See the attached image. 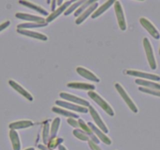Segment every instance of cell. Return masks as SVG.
Here are the masks:
<instances>
[{"instance_id":"d6a6232c","label":"cell","mask_w":160,"mask_h":150,"mask_svg":"<svg viewBox=\"0 0 160 150\" xmlns=\"http://www.w3.org/2000/svg\"><path fill=\"white\" fill-rule=\"evenodd\" d=\"M67 123L70 125L73 128L78 129L79 128V123H78V120H75V118H68L67 119Z\"/></svg>"},{"instance_id":"ffe728a7","label":"cell","mask_w":160,"mask_h":150,"mask_svg":"<svg viewBox=\"0 0 160 150\" xmlns=\"http://www.w3.org/2000/svg\"><path fill=\"white\" fill-rule=\"evenodd\" d=\"M9 138H10L11 144H12V149L20 150L21 149V143H20L19 134L15 130H10L9 133Z\"/></svg>"},{"instance_id":"8992f818","label":"cell","mask_w":160,"mask_h":150,"mask_svg":"<svg viewBox=\"0 0 160 150\" xmlns=\"http://www.w3.org/2000/svg\"><path fill=\"white\" fill-rule=\"evenodd\" d=\"M56 104L59 106H62V108H64V109H70V110L75 111V112H81V113H87L88 112H89L88 108L79 106V105L74 104V103L70 102L56 100Z\"/></svg>"},{"instance_id":"e575fe53","label":"cell","mask_w":160,"mask_h":150,"mask_svg":"<svg viewBox=\"0 0 160 150\" xmlns=\"http://www.w3.org/2000/svg\"><path fill=\"white\" fill-rule=\"evenodd\" d=\"M9 25H10V21H9V20H6V21L1 23V24H0V32L2 31L3 30L6 29V28H7Z\"/></svg>"},{"instance_id":"30bf717a","label":"cell","mask_w":160,"mask_h":150,"mask_svg":"<svg viewBox=\"0 0 160 150\" xmlns=\"http://www.w3.org/2000/svg\"><path fill=\"white\" fill-rule=\"evenodd\" d=\"M73 2H74L73 0H72V1L64 2V3L62 5V6H59V8H58L57 9H56L54 12H52L51 14H49V16L45 19L46 23H50V22H52L54 20H56V19L57 18L59 15H61L62 12H65V11L68 9V7H70V5L73 4Z\"/></svg>"},{"instance_id":"74e56055","label":"cell","mask_w":160,"mask_h":150,"mask_svg":"<svg viewBox=\"0 0 160 150\" xmlns=\"http://www.w3.org/2000/svg\"><path fill=\"white\" fill-rule=\"evenodd\" d=\"M58 148H59V150H67V148L63 145H60Z\"/></svg>"},{"instance_id":"7402d4cb","label":"cell","mask_w":160,"mask_h":150,"mask_svg":"<svg viewBox=\"0 0 160 150\" xmlns=\"http://www.w3.org/2000/svg\"><path fill=\"white\" fill-rule=\"evenodd\" d=\"M135 83L138 85H141V87L147 88L150 89H155V90L160 91V84L156 82H153V81H148V80H144L138 78L135 80Z\"/></svg>"},{"instance_id":"9c48e42d","label":"cell","mask_w":160,"mask_h":150,"mask_svg":"<svg viewBox=\"0 0 160 150\" xmlns=\"http://www.w3.org/2000/svg\"><path fill=\"white\" fill-rule=\"evenodd\" d=\"M127 74L130 75V76L133 77H138L140 79H148L150 81H160V76L155 73H145V72L142 71H138V70H128L126 71Z\"/></svg>"},{"instance_id":"e0dca14e","label":"cell","mask_w":160,"mask_h":150,"mask_svg":"<svg viewBox=\"0 0 160 150\" xmlns=\"http://www.w3.org/2000/svg\"><path fill=\"white\" fill-rule=\"evenodd\" d=\"M78 123H79V127L81 128V129L83 131H84V132L89 136L91 140H92L96 144H99V139H98V137L94 134L93 131L91 129V128L89 127L88 124H87L82 119H78Z\"/></svg>"},{"instance_id":"ab89813d","label":"cell","mask_w":160,"mask_h":150,"mask_svg":"<svg viewBox=\"0 0 160 150\" xmlns=\"http://www.w3.org/2000/svg\"><path fill=\"white\" fill-rule=\"evenodd\" d=\"M24 150H35V149H34V148H32V147H30V148H26V149H24Z\"/></svg>"},{"instance_id":"484cf974","label":"cell","mask_w":160,"mask_h":150,"mask_svg":"<svg viewBox=\"0 0 160 150\" xmlns=\"http://www.w3.org/2000/svg\"><path fill=\"white\" fill-rule=\"evenodd\" d=\"M48 23H20L17 25V29H26L29 30L31 28H44V27L48 26Z\"/></svg>"},{"instance_id":"d4e9b609","label":"cell","mask_w":160,"mask_h":150,"mask_svg":"<svg viewBox=\"0 0 160 150\" xmlns=\"http://www.w3.org/2000/svg\"><path fill=\"white\" fill-rule=\"evenodd\" d=\"M60 122L61 120L59 117H56L53 120L51 125V128H50V139H53L56 138L58 131H59V125H60Z\"/></svg>"},{"instance_id":"6da1fadb","label":"cell","mask_w":160,"mask_h":150,"mask_svg":"<svg viewBox=\"0 0 160 150\" xmlns=\"http://www.w3.org/2000/svg\"><path fill=\"white\" fill-rule=\"evenodd\" d=\"M88 96L93 100L95 102H96L105 112L107 114H109L111 117H113L115 115V112H114L113 109L112 108V106L101 96V95H98L97 92H94V91H90V92H88Z\"/></svg>"},{"instance_id":"44dd1931","label":"cell","mask_w":160,"mask_h":150,"mask_svg":"<svg viewBox=\"0 0 160 150\" xmlns=\"http://www.w3.org/2000/svg\"><path fill=\"white\" fill-rule=\"evenodd\" d=\"M34 123L31 120H19V121L12 122L9 125V128L10 130H19L23 129V128H28L30 127H32Z\"/></svg>"},{"instance_id":"8fae6325","label":"cell","mask_w":160,"mask_h":150,"mask_svg":"<svg viewBox=\"0 0 160 150\" xmlns=\"http://www.w3.org/2000/svg\"><path fill=\"white\" fill-rule=\"evenodd\" d=\"M15 17L17 19L23 20H27L29 21V23H46V20L45 18L42 17H38L36 15H32V14L23 13V12H17Z\"/></svg>"},{"instance_id":"d590c367","label":"cell","mask_w":160,"mask_h":150,"mask_svg":"<svg viewBox=\"0 0 160 150\" xmlns=\"http://www.w3.org/2000/svg\"><path fill=\"white\" fill-rule=\"evenodd\" d=\"M38 147L39 150H52V149H50V148H48L46 145H42V144H41V145H38Z\"/></svg>"},{"instance_id":"5bb4252c","label":"cell","mask_w":160,"mask_h":150,"mask_svg":"<svg viewBox=\"0 0 160 150\" xmlns=\"http://www.w3.org/2000/svg\"><path fill=\"white\" fill-rule=\"evenodd\" d=\"M77 73L79 75H81V77H83L85 79L89 80L91 81H95V82H99L100 79L94 73H92V71L88 70V69H86L85 67H78L76 69Z\"/></svg>"},{"instance_id":"83f0119b","label":"cell","mask_w":160,"mask_h":150,"mask_svg":"<svg viewBox=\"0 0 160 150\" xmlns=\"http://www.w3.org/2000/svg\"><path fill=\"white\" fill-rule=\"evenodd\" d=\"M96 1L95 0H88V1H85L76 11L74 12V17H78L91 6V5L93 4L94 2H95Z\"/></svg>"},{"instance_id":"2e32d148","label":"cell","mask_w":160,"mask_h":150,"mask_svg":"<svg viewBox=\"0 0 160 150\" xmlns=\"http://www.w3.org/2000/svg\"><path fill=\"white\" fill-rule=\"evenodd\" d=\"M17 33L22 34V35L28 36V37L38 39L41 41H47L48 40V37L45 34H42V33L36 32V31H31V30H26V29H17Z\"/></svg>"},{"instance_id":"ac0fdd59","label":"cell","mask_w":160,"mask_h":150,"mask_svg":"<svg viewBox=\"0 0 160 150\" xmlns=\"http://www.w3.org/2000/svg\"><path fill=\"white\" fill-rule=\"evenodd\" d=\"M19 3L23 5V6H26V7L29 8V9H33V10L36 11V12L42 14V15L47 16V17L49 16V13H48V12L46 10V9L42 8V6H40L39 5L35 4V3H33V2H28V1H19Z\"/></svg>"},{"instance_id":"f546056e","label":"cell","mask_w":160,"mask_h":150,"mask_svg":"<svg viewBox=\"0 0 160 150\" xmlns=\"http://www.w3.org/2000/svg\"><path fill=\"white\" fill-rule=\"evenodd\" d=\"M84 2H85V0H81V1L74 2H73V4L70 5V7H69L68 9L65 11V12H64V15L68 16V15H70V14H71L72 12H74V11H76L77 9H78V8H79L80 6H81V5Z\"/></svg>"},{"instance_id":"5b68a950","label":"cell","mask_w":160,"mask_h":150,"mask_svg":"<svg viewBox=\"0 0 160 150\" xmlns=\"http://www.w3.org/2000/svg\"><path fill=\"white\" fill-rule=\"evenodd\" d=\"M59 96L62 98V99L68 100V102H70L72 103H76L77 105L79 106H84V107H89L91 106L88 101L85 100L84 98H81V97L75 96V95H72V94L67 93V92H60L59 93Z\"/></svg>"},{"instance_id":"4fadbf2b","label":"cell","mask_w":160,"mask_h":150,"mask_svg":"<svg viewBox=\"0 0 160 150\" xmlns=\"http://www.w3.org/2000/svg\"><path fill=\"white\" fill-rule=\"evenodd\" d=\"M9 84L14 89V90L17 91L19 94L23 96L24 98H26L28 101L32 102L34 100V97L32 96L31 93L29 92L26 90L23 87H22L20 84H19L18 83L16 82L13 80H9Z\"/></svg>"},{"instance_id":"f1b7e54d","label":"cell","mask_w":160,"mask_h":150,"mask_svg":"<svg viewBox=\"0 0 160 150\" xmlns=\"http://www.w3.org/2000/svg\"><path fill=\"white\" fill-rule=\"evenodd\" d=\"M73 134L75 137L78 138V139H80L81 141H84V142H88L90 140L89 136L81 129H78H78H74L73 131Z\"/></svg>"},{"instance_id":"7a4b0ae2","label":"cell","mask_w":160,"mask_h":150,"mask_svg":"<svg viewBox=\"0 0 160 150\" xmlns=\"http://www.w3.org/2000/svg\"><path fill=\"white\" fill-rule=\"evenodd\" d=\"M143 45L145 48V53H146L147 59H148V64L152 70H156L157 68V63H156V58H155L154 52H153L152 46L148 38H145L143 40Z\"/></svg>"},{"instance_id":"836d02e7","label":"cell","mask_w":160,"mask_h":150,"mask_svg":"<svg viewBox=\"0 0 160 150\" xmlns=\"http://www.w3.org/2000/svg\"><path fill=\"white\" fill-rule=\"evenodd\" d=\"M88 145L92 150H102L101 148L98 147V145H97L95 142H94L93 141L91 140V139L88 141Z\"/></svg>"},{"instance_id":"7c38bea8","label":"cell","mask_w":160,"mask_h":150,"mask_svg":"<svg viewBox=\"0 0 160 150\" xmlns=\"http://www.w3.org/2000/svg\"><path fill=\"white\" fill-rule=\"evenodd\" d=\"M88 124L89 125V127H90L91 129L92 130V131H93L94 134H95V135L98 137V138L99 139V140H101L103 143H105L106 145H109L112 144V141H111V139L109 138L108 137V136L106 135V134H105V133L103 132L101 129H99V128H98L96 125L93 124L92 122H88Z\"/></svg>"},{"instance_id":"cb8c5ba5","label":"cell","mask_w":160,"mask_h":150,"mask_svg":"<svg viewBox=\"0 0 160 150\" xmlns=\"http://www.w3.org/2000/svg\"><path fill=\"white\" fill-rule=\"evenodd\" d=\"M52 111L55 113L59 114V115H62L63 117H68V118H75V119H80L79 115L74 113V112H70V111L67 110V109H64L60 107H56V106H53L52 108Z\"/></svg>"},{"instance_id":"4dcf8cb0","label":"cell","mask_w":160,"mask_h":150,"mask_svg":"<svg viewBox=\"0 0 160 150\" xmlns=\"http://www.w3.org/2000/svg\"><path fill=\"white\" fill-rule=\"evenodd\" d=\"M62 142H63V139L62 138H56L50 139L48 145H47V147L50 149L54 150L56 147H59V145H62Z\"/></svg>"},{"instance_id":"9a60e30c","label":"cell","mask_w":160,"mask_h":150,"mask_svg":"<svg viewBox=\"0 0 160 150\" xmlns=\"http://www.w3.org/2000/svg\"><path fill=\"white\" fill-rule=\"evenodd\" d=\"M98 2L97 1L95 2H94L92 5H91V6H89V7L88 8V9H86V10L84 11L81 16H80V17H78V19H77L76 21H75L76 24L78 25L81 24V23H82L83 22H84V20H85L86 19L91 15V14H92V15L93 14V12L98 9Z\"/></svg>"},{"instance_id":"8d00e7d4","label":"cell","mask_w":160,"mask_h":150,"mask_svg":"<svg viewBox=\"0 0 160 150\" xmlns=\"http://www.w3.org/2000/svg\"><path fill=\"white\" fill-rule=\"evenodd\" d=\"M56 1H52V5H51V10L52 12H54L56 10Z\"/></svg>"},{"instance_id":"d6986e66","label":"cell","mask_w":160,"mask_h":150,"mask_svg":"<svg viewBox=\"0 0 160 150\" xmlns=\"http://www.w3.org/2000/svg\"><path fill=\"white\" fill-rule=\"evenodd\" d=\"M67 86L70 88L79 89V90H84V91H94L95 89V86L92 84H88V83H82V82H70L67 84Z\"/></svg>"},{"instance_id":"52a82bcc","label":"cell","mask_w":160,"mask_h":150,"mask_svg":"<svg viewBox=\"0 0 160 150\" xmlns=\"http://www.w3.org/2000/svg\"><path fill=\"white\" fill-rule=\"evenodd\" d=\"M88 111L89 112H90L92 117L93 118L95 123H96L97 127H98L99 129H101L105 134H108V133L109 132V128H107V126H106V123H104L102 119L101 118V117H100V115L98 114V112H97L96 109H95L92 106H90L88 107Z\"/></svg>"},{"instance_id":"f35d334b","label":"cell","mask_w":160,"mask_h":150,"mask_svg":"<svg viewBox=\"0 0 160 150\" xmlns=\"http://www.w3.org/2000/svg\"><path fill=\"white\" fill-rule=\"evenodd\" d=\"M63 3H64V2L62 1V0H59V1H56V4H57L59 6H62V5L63 4Z\"/></svg>"},{"instance_id":"4316f807","label":"cell","mask_w":160,"mask_h":150,"mask_svg":"<svg viewBox=\"0 0 160 150\" xmlns=\"http://www.w3.org/2000/svg\"><path fill=\"white\" fill-rule=\"evenodd\" d=\"M49 121L46 120L44 123L43 126V131H42V140H43L45 145H48V142L50 140V135H49Z\"/></svg>"},{"instance_id":"ba28073f","label":"cell","mask_w":160,"mask_h":150,"mask_svg":"<svg viewBox=\"0 0 160 150\" xmlns=\"http://www.w3.org/2000/svg\"><path fill=\"white\" fill-rule=\"evenodd\" d=\"M140 23L142 25L143 28H145L147 31L154 38L156 39H159L160 38V34L159 31L157 30V28L155 27V25L152 23L150 20H148V19L145 18V17H141L140 18Z\"/></svg>"},{"instance_id":"1f68e13d","label":"cell","mask_w":160,"mask_h":150,"mask_svg":"<svg viewBox=\"0 0 160 150\" xmlns=\"http://www.w3.org/2000/svg\"><path fill=\"white\" fill-rule=\"evenodd\" d=\"M138 90L140 91V92H144V93L149 94V95H156V96L160 97V91H159V90H155V89L147 88H144V87H139Z\"/></svg>"},{"instance_id":"3957f363","label":"cell","mask_w":160,"mask_h":150,"mask_svg":"<svg viewBox=\"0 0 160 150\" xmlns=\"http://www.w3.org/2000/svg\"><path fill=\"white\" fill-rule=\"evenodd\" d=\"M115 88L117 89V91L118 92V93L120 94V96L122 97L123 100L125 101V102L127 103V105L128 106V107L131 109V110L133 111V112L134 113H137L138 112V109L137 106L135 105V103L133 102V100L131 99V97L129 96V95L128 94V92H126V90L124 89V88L120 84V83H116L115 84Z\"/></svg>"},{"instance_id":"277c9868","label":"cell","mask_w":160,"mask_h":150,"mask_svg":"<svg viewBox=\"0 0 160 150\" xmlns=\"http://www.w3.org/2000/svg\"><path fill=\"white\" fill-rule=\"evenodd\" d=\"M114 9H115V13L116 16H117L119 27H120L121 31H125L127 30L128 26H127L126 18H125L123 6H122L121 2L120 1H115V3H114Z\"/></svg>"},{"instance_id":"60d3db41","label":"cell","mask_w":160,"mask_h":150,"mask_svg":"<svg viewBox=\"0 0 160 150\" xmlns=\"http://www.w3.org/2000/svg\"><path fill=\"white\" fill-rule=\"evenodd\" d=\"M159 55H160V45H159Z\"/></svg>"},{"instance_id":"603a6c76","label":"cell","mask_w":160,"mask_h":150,"mask_svg":"<svg viewBox=\"0 0 160 150\" xmlns=\"http://www.w3.org/2000/svg\"><path fill=\"white\" fill-rule=\"evenodd\" d=\"M114 3H115V1H113V0H109V1L104 2L101 6H99V7L93 12V14L92 15V18L95 19L97 18V17H99V16H101L102 14L104 13L106 10H108V9L112 6V5L114 4Z\"/></svg>"}]
</instances>
